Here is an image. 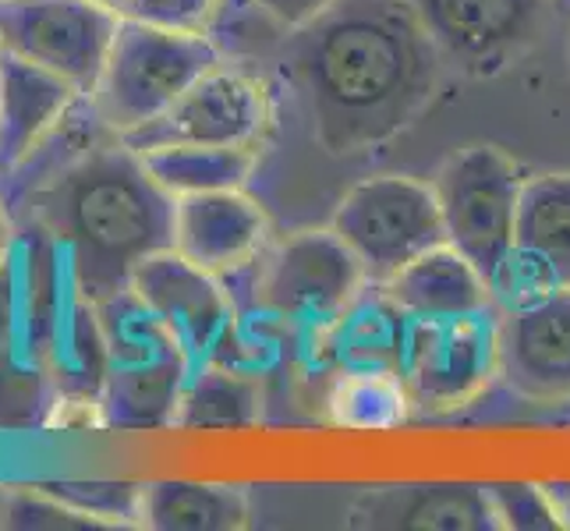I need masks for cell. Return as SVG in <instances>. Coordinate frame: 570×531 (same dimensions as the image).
Wrapping results in <instances>:
<instances>
[{"instance_id":"6da1fadb","label":"cell","mask_w":570,"mask_h":531,"mask_svg":"<svg viewBox=\"0 0 570 531\" xmlns=\"http://www.w3.org/2000/svg\"><path fill=\"white\" fill-rule=\"evenodd\" d=\"M284 71L312 139L351 156L390 142L432 104L443 57L407 0H337L294 29Z\"/></svg>"},{"instance_id":"7a4b0ae2","label":"cell","mask_w":570,"mask_h":531,"mask_svg":"<svg viewBox=\"0 0 570 531\" xmlns=\"http://www.w3.org/2000/svg\"><path fill=\"white\" fill-rule=\"evenodd\" d=\"M22 199L26 220L92 305L128 287L149 255L174 248V195L114 131H104Z\"/></svg>"},{"instance_id":"3957f363","label":"cell","mask_w":570,"mask_h":531,"mask_svg":"<svg viewBox=\"0 0 570 531\" xmlns=\"http://www.w3.org/2000/svg\"><path fill=\"white\" fill-rule=\"evenodd\" d=\"M96 323L104 337V386L100 407L107 429H164L174 425L191 365L178 337L160 316L121 287L96 302Z\"/></svg>"},{"instance_id":"277c9868","label":"cell","mask_w":570,"mask_h":531,"mask_svg":"<svg viewBox=\"0 0 570 531\" xmlns=\"http://www.w3.org/2000/svg\"><path fill=\"white\" fill-rule=\"evenodd\" d=\"M224 65L209 32H185L121 18L89 104L107 131L128 135L156 121L178 96Z\"/></svg>"},{"instance_id":"5b68a950","label":"cell","mask_w":570,"mask_h":531,"mask_svg":"<svg viewBox=\"0 0 570 531\" xmlns=\"http://www.w3.org/2000/svg\"><path fill=\"white\" fill-rule=\"evenodd\" d=\"M368 287V277L337 230H298L266 248L255 277V312L284 326L305 347H323L326 333Z\"/></svg>"},{"instance_id":"8992f818","label":"cell","mask_w":570,"mask_h":531,"mask_svg":"<svg viewBox=\"0 0 570 531\" xmlns=\"http://www.w3.org/2000/svg\"><path fill=\"white\" fill-rule=\"evenodd\" d=\"M330 227L358 255L368 284H386L411 259L446 242L436 191L404 174H380L355 185L333 209Z\"/></svg>"},{"instance_id":"52a82bcc","label":"cell","mask_w":570,"mask_h":531,"mask_svg":"<svg viewBox=\"0 0 570 531\" xmlns=\"http://www.w3.org/2000/svg\"><path fill=\"white\" fill-rule=\"evenodd\" d=\"M524 174L497 146H468L432 177L446 242L489 281L514 248Z\"/></svg>"},{"instance_id":"ba28073f","label":"cell","mask_w":570,"mask_h":531,"mask_svg":"<svg viewBox=\"0 0 570 531\" xmlns=\"http://www.w3.org/2000/svg\"><path fill=\"white\" fill-rule=\"evenodd\" d=\"M401 376L411 401L429 411H458L479 401L500 376V308L407 319Z\"/></svg>"},{"instance_id":"9c48e42d","label":"cell","mask_w":570,"mask_h":531,"mask_svg":"<svg viewBox=\"0 0 570 531\" xmlns=\"http://www.w3.org/2000/svg\"><path fill=\"white\" fill-rule=\"evenodd\" d=\"M121 18L100 0H0V50L61 75L89 96Z\"/></svg>"},{"instance_id":"30bf717a","label":"cell","mask_w":570,"mask_h":531,"mask_svg":"<svg viewBox=\"0 0 570 531\" xmlns=\"http://www.w3.org/2000/svg\"><path fill=\"white\" fill-rule=\"evenodd\" d=\"M266 125L269 100L259 78L220 65L191 82L156 121L121 139L139 153L153 146H259Z\"/></svg>"},{"instance_id":"8fae6325","label":"cell","mask_w":570,"mask_h":531,"mask_svg":"<svg viewBox=\"0 0 570 531\" xmlns=\"http://www.w3.org/2000/svg\"><path fill=\"white\" fill-rule=\"evenodd\" d=\"M135 294L160 316L188 354L191 372L206 368L230 326L238 323V305L224 277L195 266L181 252L164 248L131 273Z\"/></svg>"},{"instance_id":"7c38bea8","label":"cell","mask_w":570,"mask_h":531,"mask_svg":"<svg viewBox=\"0 0 570 531\" xmlns=\"http://www.w3.org/2000/svg\"><path fill=\"white\" fill-rule=\"evenodd\" d=\"M436 43L443 65L464 75H497L528 50L539 29V0H407Z\"/></svg>"},{"instance_id":"4fadbf2b","label":"cell","mask_w":570,"mask_h":531,"mask_svg":"<svg viewBox=\"0 0 570 531\" xmlns=\"http://www.w3.org/2000/svg\"><path fill=\"white\" fill-rule=\"evenodd\" d=\"M269 216L245 188L174 199V252L216 277H238L266 255Z\"/></svg>"},{"instance_id":"5bb4252c","label":"cell","mask_w":570,"mask_h":531,"mask_svg":"<svg viewBox=\"0 0 570 531\" xmlns=\"http://www.w3.org/2000/svg\"><path fill=\"white\" fill-rule=\"evenodd\" d=\"M500 376L528 401H570V287L500 312Z\"/></svg>"},{"instance_id":"9a60e30c","label":"cell","mask_w":570,"mask_h":531,"mask_svg":"<svg viewBox=\"0 0 570 531\" xmlns=\"http://www.w3.org/2000/svg\"><path fill=\"white\" fill-rule=\"evenodd\" d=\"M347 528L372 531H500L485 485L401 482L376 485L351 503Z\"/></svg>"},{"instance_id":"2e32d148","label":"cell","mask_w":570,"mask_h":531,"mask_svg":"<svg viewBox=\"0 0 570 531\" xmlns=\"http://www.w3.org/2000/svg\"><path fill=\"white\" fill-rule=\"evenodd\" d=\"M78 100L82 92L61 75L0 50V146H4V174L0 177L26 164L61 128Z\"/></svg>"},{"instance_id":"e0dca14e","label":"cell","mask_w":570,"mask_h":531,"mask_svg":"<svg viewBox=\"0 0 570 531\" xmlns=\"http://www.w3.org/2000/svg\"><path fill=\"white\" fill-rule=\"evenodd\" d=\"M380 287L401 305L407 319L468 316V312L493 308L489 281L450 242L422 252Z\"/></svg>"},{"instance_id":"ac0fdd59","label":"cell","mask_w":570,"mask_h":531,"mask_svg":"<svg viewBox=\"0 0 570 531\" xmlns=\"http://www.w3.org/2000/svg\"><path fill=\"white\" fill-rule=\"evenodd\" d=\"M135 524L149 531H238L248 524V496L224 482H142Z\"/></svg>"},{"instance_id":"d6986e66","label":"cell","mask_w":570,"mask_h":531,"mask_svg":"<svg viewBox=\"0 0 570 531\" xmlns=\"http://www.w3.org/2000/svg\"><path fill=\"white\" fill-rule=\"evenodd\" d=\"M407 316L380 284H368L333 323L323 351L341 368H401Z\"/></svg>"},{"instance_id":"ffe728a7","label":"cell","mask_w":570,"mask_h":531,"mask_svg":"<svg viewBox=\"0 0 570 531\" xmlns=\"http://www.w3.org/2000/svg\"><path fill=\"white\" fill-rule=\"evenodd\" d=\"M139 153V149H135ZM146 170L174 199L224 188H245L259 153L255 146H153L142 149Z\"/></svg>"},{"instance_id":"44dd1931","label":"cell","mask_w":570,"mask_h":531,"mask_svg":"<svg viewBox=\"0 0 570 531\" xmlns=\"http://www.w3.org/2000/svg\"><path fill=\"white\" fill-rule=\"evenodd\" d=\"M411 390L401 368H341L326 397L330 425L347 432H390L411 415Z\"/></svg>"},{"instance_id":"7402d4cb","label":"cell","mask_w":570,"mask_h":531,"mask_svg":"<svg viewBox=\"0 0 570 531\" xmlns=\"http://www.w3.org/2000/svg\"><path fill=\"white\" fill-rule=\"evenodd\" d=\"M263 419V386L227 365H206L191 372L174 411V429H252Z\"/></svg>"},{"instance_id":"603a6c76","label":"cell","mask_w":570,"mask_h":531,"mask_svg":"<svg viewBox=\"0 0 570 531\" xmlns=\"http://www.w3.org/2000/svg\"><path fill=\"white\" fill-rule=\"evenodd\" d=\"M514 245L539 255L570 287V174L524 177Z\"/></svg>"},{"instance_id":"cb8c5ba5","label":"cell","mask_w":570,"mask_h":531,"mask_svg":"<svg viewBox=\"0 0 570 531\" xmlns=\"http://www.w3.org/2000/svg\"><path fill=\"white\" fill-rule=\"evenodd\" d=\"M560 277L549 269L539 255H532L528 248L514 245L503 263L497 266V273L489 277V294H493V305L500 312H518L528 305H539L542 298H549L553 291H560Z\"/></svg>"},{"instance_id":"d4e9b609","label":"cell","mask_w":570,"mask_h":531,"mask_svg":"<svg viewBox=\"0 0 570 531\" xmlns=\"http://www.w3.org/2000/svg\"><path fill=\"white\" fill-rule=\"evenodd\" d=\"M503 531H560L563 518L553 489L532 482H493L485 485Z\"/></svg>"},{"instance_id":"484cf974","label":"cell","mask_w":570,"mask_h":531,"mask_svg":"<svg viewBox=\"0 0 570 531\" xmlns=\"http://www.w3.org/2000/svg\"><path fill=\"white\" fill-rule=\"evenodd\" d=\"M50 496L65 500L68 507L104 521L107 528H139L135 510H139V485L128 482H47L39 485Z\"/></svg>"},{"instance_id":"4316f807","label":"cell","mask_w":570,"mask_h":531,"mask_svg":"<svg viewBox=\"0 0 570 531\" xmlns=\"http://www.w3.org/2000/svg\"><path fill=\"white\" fill-rule=\"evenodd\" d=\"M216 8H220V0H128L121 14L164 29L206 32Z\"/></svg>"},{"instance_id":"83f0119b","label":"cell","mask_w":570,"mask_h":531,"mask_svg":"<svg viewBox=\"0 0 570 531\" xmlns=\"http://www.w3.org/2000/svg\"><path fill=\"white\" fill-rule=\"evenodd\" d=\"M252 8H259L266 18H273L277 26H284V29H302V26H308V22H316V18L326 11V8H333L337 0H248Z\"/></svg>"},{"instance_id":"f1b7e54d","label":"cell","mask_w":570,"mask_h":531,"mask_svg":"<svg viewBox=\"0 0 570 531\" xmlns=\"http://www.w3.org/2000/svg\"><path fill=\"white\" fill-rule=\"evenodd\" d=\"M18 242H22V234H18V224H14V213L11 206L0 199V269H4L11 263V255L18 248Z\"/></svg>"},{"instance_id":"f546056e","label":"cell","mask_w":570,"mask_h":531,"mask_svg":"<svg viewBox=\"0 0 570 531\" xmlns=\"http://www.w3.org/2000/svg\"><path fill=\"white\" fill-rule=\"evenodd\" d=\"M553 496H557V507H560L563 528H570V493H553Z\"/></svg>"},{"instance_id":"4dcf8cb0","label":"cell","mask_w":570,"mask_h":531,"mask_svg":"<svg viewBox=\"0 0 570 531\" xmlns=\"http://www.w3.org/2000/svg\"><path fill=\"white\" fill-rule=\"evenodd\" d=\"M8 521V489H0V528Z\"/></svg>"},{"instance_id":"1f68e13d","label":"cell","mask_w":570,"mask_h":531,"mask_svg":"<svg viewBox=\"0 0 570 531\" xmlns=\"http://www.w3.org/2000/svg\"><path fill=\"white\" fill-rule=\"evenodd\" d=\"M100 4H107V8H114V11H125L128 0H100Z\"/></svg>"},{"instance_id":"d6a6232c","label":"cell","mask_w":570,"mask_h":531,"mask_svg":"<svg viewBox=\"0 0 570 531\" xmlns=\"http://www.w3.org/2000/svg\"><path fill=\"white\" fill-rule=\"evenodd\" d=\"M0 174H4V146H0Z\"/></svg>"}]
</instances>
